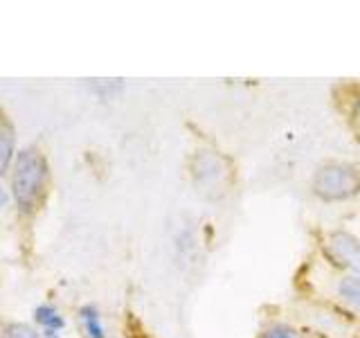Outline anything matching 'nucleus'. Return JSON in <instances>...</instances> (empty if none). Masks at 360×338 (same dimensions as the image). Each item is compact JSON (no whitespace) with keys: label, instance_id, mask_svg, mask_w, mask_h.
Returning a JSON list of instances; mask_svg holds the SVG:
<instances>
[{"label":"nucleus","instance_id":"f257e3e1","mask_svg":"<svg viewBox=\"0 0 360 338\" xmlns=\"http://www.w3.org/2000/svg\"><path fill=\"white\" fill-rule=\"evenodd\" d=\"M311 194L322 203H345L360 196V161H326L311 176Z\"/></svg>","mask_w":360,"mask_h":338},{"label":"nucleus","instance_id":"f03ea898","mask_svg":"<svg viewBox=\"0 0 360 338\" xmlns=\"http://www.w3.org/2000/svg\"><path fill=\"white\" fill-rule=\"evenodd\" d=\"M45 183V161L34 149L20 151L16 158L14 176H11V189L20 212H32L37 208Z\"/></svg>","mask_w":360,"mask_h":338},{"label":"nucleus","instance_id":"7ed1b4c3","mask_svg":"<svg viewBox=\"0 0 360 338\" xmlns=\"http://www.w3.org/2000/svg\"><path fill=\"white\" fill-rule=\"evenodd\" d=\"M322 253L347 275L360 277V239L347 230H331L322 239Z\"/></svg>","mask_w":360,"mask_h":338},{"label":"nucleus","instance_id":"20e7f679","mask_svg":"<svg viewBox=\"0 0 360 338\" xmlns=\"http://www.w3.org/2000/svg\"><path fill=\"white\" fill-rule=\"evenodd\" d=\"M335 104L347 122L352 138L360 142V84H345L335 88Z\"/></svg>","mask_w":360,"mask_h":338},{"label":"nucleus","instance_id":"39448f33","mask_svg":"<svg viewBox=\"0 0 360 338\" xmlns=\"http://www.w3.org/2000/svg\"><path fill=\"white\" fill-rule=\"evenodd\" d=\"M14 144H16V135L11 124L0 120V176L7 172V167L11 163V156H14Z\"/></svg>","mask_w":360,"mask_h":338},{"label":"nucleus","instance_id":"423d86ee","mask_svg":"<svg viewBox=\"0 0 360 338\" xmlns=\"http://www.w3.org/2000/svg\"><path fill=\"white\" fill-rule=\"evenodd\" d=\"M338 296H340L349 307L360 313V277L345 275L338 282Z\"/></svg>","mask_w":360,"mask_h":338},{"label":"nucleus","instance_id":"0eeeda50","mask_svg":"<svg viewBox=\"0 0 360 338\" xmlns=\"http://www.w3.org/2000/svg\"><path fill=\"white\" fill-rule=\"evenodd\" d=\"M37 320L45 327V336L48 338H56V332L63 327V318L50 307V304H43V307L37 309Z\"/></svg>","mask_w":360,"mask_h":338},{"label":"nucleus","instance_id":"6e6552de","mask_svg":"<svg viewBox=\"0 0 360 338\" xmlns=\"http://www.w3.org/2000/svg\"><path fill=\"white\" fill-rule=\"evenodd\" d=\"M82 315V320L86 325V332H88V338H104V327H101V320H99V313L93 304H86L79 311Z\"/></svg>","mask_w":360,"mask_h":338},{"label":"nucleus","instance_id":"1a4fd4ad","mask_svg":"<svg viewBox=\"0 0 360 338\" xmlns=\"http://www.w3.org/2000/svg\"><path fill=\"white\" fill-rule=\"evenodd\" d=\"M259 338H304V336L295 330V327H290L286 323H273L266 327Z\"/></svg>","mask_w":360,"mask_h":338},{"label":"nucleus","instance_id":"9d476101","mask_svg":"<svg viewBox=\"0 0 360 338\" xmlns=\"http://www.w3.org/2000/svg\"><path fill=\"white\" fill-rule=\"evenodd\" d=\"M5 338H39V334L32 330V327L27 325H9L7 330H5Z\"/></svg>","mask_w":360,"mask_h":338},{"label":"nucleus","instance_id":"9b49d317","mask_svg":"<svg viewBox=\"0 0 360 338\" xmlns=\"http://www.w3.org/2000/svg\"><path fill=\"white\" fill-rule=\"evenodd\" d=\"M5 203H7V194H5V189L0 187V206H5Z\"/></svg>","mask_w":360,"mask_h":338}]
</instances>
